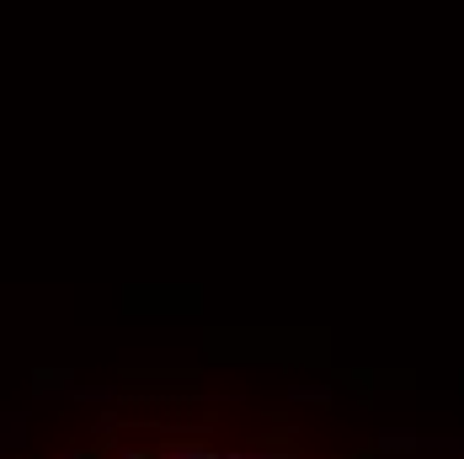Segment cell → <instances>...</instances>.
Listing matches in <instances>:
<instances>
[{"instance_id":"1","label":"cell","mask_w":464,"mask_h":459,"mask_svg":"<svg viewBox=\"0 0 464 459\" xmlns=\"http://www.w3.org/2000/svg\"><path fill=\"white\" fill-rule=\"evenodd\" d=\"M129 459H166V454H129Z\"/></svg>"}]
</instances>
